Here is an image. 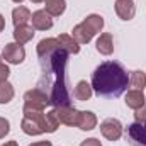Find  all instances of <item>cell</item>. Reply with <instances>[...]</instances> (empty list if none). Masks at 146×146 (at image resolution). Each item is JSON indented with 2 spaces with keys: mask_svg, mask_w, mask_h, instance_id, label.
<instances>
[{
  "mask_svg": "<svg viewBox=\"0 0 146 146\" xmlns=\"http://www.w3.org/2000/svg\"><path fill=\"white\" fill-rule=\"evenodd\" d=\"M68 51L63 48L54 49L46 56H39L41 63V83L46 82L49 87V104L53 107L60 106H72L68 88H66V63H68Z\"/></svg>",
  "mask_w": 146,
  "mask_h": 146,
  "instance_id": "cell-1",
  "label": "cell"
},
{
  "mask_svg": "<svg viewBox=\"0 0 146 146\" xmlns=\"http://www.w3.org/2000/svg\"><path fill=\"white\" fill-rule=\"evenodd\" d=\"M127 73L122 65L115 61H104L100 63L95 72L92 73V88L97 95L102 97H119L127 90Z\"/></svg>",
  "mask_w": 146,
  "mask_h": 146,
  "instance_id": "cell-2",
  "label": "cell"
},
{
  "mask_svg": "<svg viewBox=\"0 0 146 146\" xmlns=\"http://www.w3.org/2000/svg\"><path fill=\"white\" fill-rule=\"evenodd\" d=\"M102 29H104V17L99 14H90L80 24H76L73 27L72 36L75 37V41L78 44H88L94 39V36L99 34Z\"/></svg>",
  "mask_w": 146,
  "mask_h": 146,
  "instance_id": "cell-3",
  "label": "cell"
},
{
  "mask_svg": "<svg viewBox=\"0 0 146 146\" xmlns=\"http://www.w3.org/2000/svg\"><path fill=\"white\" fill-rule=\"evenodd\" d=\"M46 106H49V97L46 92H42L41 88H31L24 94V107L36 110H44Z\"/></svg>",
  "mask_w": 146,
  "mask_h": 146,
  "instance_id": "cell-4",
  "label": "cell"
},
{
  "mask_svg": "<svg viewBox=\"0 0 146 146\" xmlns=\"http://www.w3.org/2000/svg\"><path fill=\"white\" fill-rule=\"evenodd\" d=\"M2 58L10 63V65H21L24 60H26V49L22 44L19 42H9L3 46V51H2Z\"/></svg>",
  "mask_w": 146,
  "mask_h": 146,
  "instance_id": "cell-5",
  "label": "cell"
},
{
  "mask_svg": "<svg viewBox=\"0 0 146 146\" xmlns=\"http://www.w3.org/2000/svg\"><path fill=\"white\" fill-rule=\"evenodd\" d=\"M122 131H124V127H122L121 121H119V119H114V117H109V119L102 121V124H100V133H102V136H104L106 139H109V141H117V139H121Z\"/></svg>",
  "mask_w": 146,
  "mask_h": 146,
  "instance_id": "cell-6",
  "label": "cell"
},
{
  "mask_svg": "<svg viewBox=\"0 0 146 146\" xmlns=\"http://www.w3.org/2000/svg\"><path fill=\"white\" fill-rule=\"evenodd\" d=\"M54 112L60 119V124H65V126H76L78 124V115H80V110L75 109L73 106H60V107H54Z\"/></svg>",
  "mask_w": 146,
  "mask_h": 146,
  "instance_id": "cell-7",
  "label": "cell"
},
{
  "mask_svg": "<svg viewBox=\"0 0 146 146\" xmlns=\"http://www.w3.org/2000/svg\"><path fill=\"white\" fill-rule=\"evenodd\" d=\"M127 136L133 146H146V124L134 122L127 126Z\"/></svg>",
  "mask_w": 146,
  "mask_h": 146,
  "instance_id": "cell-8",
  "label": "cell"
},
{
  "mask_svg": "<svg viewBox=\"0 0 146 146\" xmlns=\"http://www.w3.org/2000/svg\"><path fill=\"white\" fill-rule=\"evenodd\" d=\"M115 14L121 21H131L136 15V5L133 0H115Z\"/></svg>",
  "mask_w": 146,
  "mask_h": 146,
  "instance_id": "cell-9",
  "label": "cell"
},
{
  "mask_svg": "<svg viewBox=\"0 0 146 146\" xmlns=\"http://www.w3.org/2000/svg\"><path fill=\"white\" fill-rule=\"evenodd\" d=\"M31 22H33V27L37 31H48L53 27V19L46 10H36L31 15Z\"/></svg>",
  "mask_w": 146,
  "mask_h": 146,
  "instance_id": "cell-10",
  "label": "cell"
},
{
  "mask_svg": "<svg viewBox=\"0 0 146 146\" xmlns=\"http://www.w3.org/2000/svg\"><path fill=\"white\" fill-rule=\"evenodd\" d=\"M126 106L129 107V109H141V107H145L146 104V99H145V94H143V90H136V88H133V90H127V94H126Z\"/></svg>",
  "mask_w": 146,
  "mask_h": 146,
  "instance_id": "cell-11",
  "label": "cell"
},
{
  "mask_svg": "<svg viewBox=\"0 0 146 146\" xmlns=\"http://www.w3.org/2000/svg\"><path fill=\"white\" fill-rule=\"evenodd\" d=\"M95 126H97V115L92 110H80L76 127H80L82 131H92L95 129Z\"/></svg>",
  "mask_w": 146,
  "mask_h": 146,
  "instance_id": "cell-12",
  "label": "cell"
},
{
  "mask_svg": "<svg viewBox=\"0 0 146 146\" xmlns=\"http://www.w3.org/2000/svg\"><path fill=\"white\" fill-rule=\"evenodd\" d=\"M73 95H75L76 100H80V102H87V100L92 99V95H94V88H92V85H90L87 80H80V82L76 83L75 90H73Z\"/></svg>",
  "mask_w": 146,
  "mask_h": 146,
  "instance_id": "cell-13",
  "label": "cell"
},
{
  "mask_svg": "<svg viewBox=\"0 0 146 146\" xmlns=\"http://www.w3.org/2000/svg\"><path fill=\"white\" fill-rule=\"evenodd\" d=\"M95 48H97V51L100 53V54H104V56H109L114 53V41H112V34L110 33H102L99 39H97V42H95Z\"/></svg>",
  "mask_w": 146,
  "mask_h": 146,
  "instance_id": "cell-14",
  "label": "cell"
},
{
  "mask_svg": "<svg viewBox=\"0 0 146 146\" xmlns=\"http://www.w3.org/2000/svg\"><path fill=\"white\" fill-rule=\"evenodd\" d=\"M58 48H61V44H60V41H58L56 37H46V39H41V41L37 42V46H36L37 56H46V54L53 53V51L58 49Z\"/></svg>",
  "mask_w": 146,
  "mask_h": 146,
  "instance_id": "cell-15",
  "label": "cell"
},
{
  "mask_svg": "<svg viewBox=\"0 0 146 146\" xmlns=\"http://www.w3.org/2000/svg\"><path fill=\"white\" fill-rule=\"evenodd\" d=\"M34 34H36L34 27H29L27 24L26 26H17L14 29V41L19 42V44H26V42H29L34 37Z\"/></svg>",
  "mask_w": 146,
  "mask_h": 146,
  "instance_id": "cell-16",
  "label": "cell"
},
{
  "mask_svg": "<svg viewBox=\"0 0 146 146\" xmlns=\"http://www.w3.org/2000/svg\"><path fill=\"white\" fill-rule=\"evenodd\" d=\"M29 21H31V10L27 7L19 5V7H15L12 10V22H14L15 27L17 26H26Z\"/></svg>",
  "mask_w": 146,
  "mask_h": 146,
  "instance_id": "cell-17",
  "label": "cell"
},
{
  "mask_svg": "<svg viewBox=\"0 0 146 146\" xmlns=\"http://www.w3.org/2000/svg\"><path fill=\"white\" fill-rule=\"evenodd\" d=\"M44 10L51 15V17H58L66 10V2L65 0H46L44 2Z\"/></svg>",
  "mask_w": 146,
  "mask_h": 146,
  "instance_id": "cell-18",
  "label": "cell"
},
{
  "mask_svg": "<svg viewBox=\"0 0 146 146\" xmlns=\"http://www.w3.org/2000/svg\"><path fill=\"white\" fill-rule=\"evenodd\" d=\"M56 39L60 41L61 48L66 49L70 54H78V53H80V44L75 41V37L73 36H70V34H60Z\"/></svg>",
  "mask_w": 146,
  "mask_h": 146,
  "instance_id": "cell-19",
  "label": "cell"
},
{
  "mask_svg": "<svg viewBox=\"0 0 146 146\" xmlns=\"http://www.w3.org/2000/svg\"><path fill=\"white\" fill-rule=\"evenodd\" d=\"M21 129H22L27 136H39V134H42V133H44V131H42V127L37 124L36 121L27 119V117H24V119H22V122H21Z\"/></svg>",
  "mask_w": 146,
  "mask_h": 146,
  "instance_id": "cell-20",
  "label": "cell"
},
{
  "mask_svg": "<svg viewBox=\"0 0 146 146\" xmlns=\"http://www.w3.org/2000/svg\"><path fill=\"white\" fill-rule=\"evenodd\" d=\"M15 92H14V85L5 80V82H0V104H9L12 99H14Z\"/></svg>",
  "mask_w": 146,
  "mask_h": 146,
  "instance_id": "cell-21",
  "label": "cell"
},
{
  "mask_svg": "<svg viewBox=\"0 0 146 146\" xmlns=\"http://www.w3.org/2000/svg\"><path fill=\"white\" fill-rule=\"evenodd\" d=\"M129 83L136 90H143L146 87V73L141 72V70H134L131 73V76H129Z\"/></svg>",
  "mask_w": 146,
  "mask_h": 146,
  "instance_id": "cell-22",
  "label": "cell"
},
{
  "mask_svg": "<svg viewBox=\"0 0 146 146\" xmlns=\"http://www.w3.org/2000/svg\"><path fill=\"white\" fill-rule=\"evenodd\" d=\"M58 127H60V119H58L54 109L46 112V133H56Z\"/></svg>",
  "mask_w": 146,
  "mask_h": 146,
  "instance_id": "cell-23",
  "label": "cell"
},
{
  "mask_svg": "<svg viewBox=\"0 0 146 146\" xmlns=\"http://www.w3.org/2000/svg\"><path fill=\"white\" fill-rule=\"evenodd\" d=\"M9 133H10V122L5 117H0V139L5 138Z\"/></svg>",
  "mask_w": 146,
  "mask_h": 146,
  "instance_id": "cell-24",
  "label": "cell"
},
{
  "mask_svg": "<svg viewBox=\"0 0 146 146\" xmlns=\"http://www.w3.org/2000/svg\"><path fill=\"white\" fill-rule=\"evenodd\" d=\"M134 119H136V122L146 124V106H145V107H141V109H138L136 112H134Z\"/></svg>",
  "mask_w": 146,
  "mask_h": 146,
  "instance_id": "cell-25",
  "label": "cell"
},
{
  "mask_svg": "<svg viewBox=\"0 0 146 146\" xmlns=\"http://www.w3.org/2000/svg\"><path fill=\"white\" fill-rule=\"evenodd\" d=\"M9 75H10V68L3 61H0V82H5L9 78Z\"/></svg>",
  "mask_w": 146,
  "mask_h": 146,
  "instance_id": "cell-26",
  "label": "cell"
},
{
  "mask_svg": "<svg viewBox=\"0 0 146 146\" xmlns=\"http://www.w3.org/2000/svg\"><path fill=\"white\" fill-rule=\"evenodd\" d=\"M80 146H102V143L97 139V138H88V139H85V141H82Z\"/></svg>",
  "mask_w": 146,
  "mask_h": 146,
  "instance_id": "cell-27",
  "label": "cell"
},
{
  "mask_svg": "<svg viewBox=\"0 0 146 146\" xmlns=\"http://www.w3.org/2000/svg\"><path fill=\"white\" fill-rule=\"evenodd\" d=\"M29 146H53V143L51 141H36V143H33Z\"/></svg>",
  "mask_w": 146,
  "mask_h": 146,
  "instance_id": "cell-28",
  "label": "cell"
},
{
  "mask_svg": "<svg viewBox=\"0 0 146 146\" xmlns=\"http://www.w3.org/2000/svg\"><path fill=\"white\" fill-rule=\"evenodd\" d=\"M5 29V19H3V15L0 14V33Z\"/></svg>",
  "mask_w": 146,
  "mask_h": 146,
  "instance_id": "cell-29",
  "label": "cell"
},
{
  "mask_svg": "<svg viewBox=\"0 0 146 146\" xmlns=\"http://www.w3.org/2000/svg\"><path fill=\"white\" fill-rule=\"evenodd\" d=\"M2 146H19V145H17V141H7V143H3Z\"/></svg>",
  "mask_w": 146,
  "mask_h": 146,
  "instance_id": "cell-30",
  "label": "cell"
},
{
  "mask_svg": "<svg viewBox=\"0 0 146 146\" xmlns=\"http://www.w3.org/2000/svg\"><path fill=\"white\" fill-rule=\"evenodd\" d=\"M33 3H42V2H46V0H31Z\"/></svg>",
  "mask_w": 146,
  "mask_h": 146,
  "instance_id": "cell-31",
  "label": "cell"
},
{
  "mask_svg": "<svg viewBox=\"0 0 146 146\" xmlns=\"http://www.w3.org/2000/svg\"><path fill=\"white\" fill-rule=\"evenodd\" d=\"M12 2H15V3H22L24 0H12Z\"/></svg>",
  "mask_w": 146,
  "mask_h": 146,
  "instance_id": "cell-32",
  "label": "cell"
},
{
  "mask_svg": "<svg viewBox=\"0 0 146 146\" xmlns=\"http://www.w3.org/2000/svg\"><path fill=\"white\" fill-rule=\"evenodd\" d=\"M2 60H3V58H2V54H0V61H2Z\"/></svg>",
  "mask_w": 146,
  "mask_h": 146,
  "instance_id": "cell-33",
  "label": "cell"
}]
</instances>
